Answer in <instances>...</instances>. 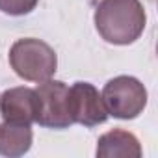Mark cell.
<instances>
[{
  "label": "cell",
  "mask_w": 158,
  "mask_h": 158,
  "mask_svg": "<svg viewBox=\"0 0 158 158\" xmlns=\"http://www.w3.org/2000/svg\"><path fill=\"white\" fill-rule=\"evenodd\" d=\"M145 10L139 0H101L95 10V28L112 45H130L145 30Z\"/></svg>",
  "instance_id": "cell-1"
},
{
  "label": "cell",
  "mask_w": 158,
  "mask_h": 158,
  "mask_svg": "<svg viewBox=\"0 0 158 158\" xmlns=\"http://www.w3.org/2000/svg\"><path fill=\"white\" fill-rule=\"evenodd\" d=\"M11 69L28 82H43L52 78L58 69V58L50 45L35 37H24L10 48Z\"/></svg>",
  "instance_id": "cell-2"
},
{
  "label": "cell",
  "mask_w": 158,
  "mask_h": 158,
  "mask_svg": "<svg viewBox=\"0 0 158 158\" xmlns=\"http://www.w3.org/2000/svg\"><path fill=\"white\" fill-rule=\"evenodd\" d=\"M102 102L108 115L117 119H134L147 106V89L134 76H115L102 89Z\"/></svg>",
  "instance_id": "cell-3"
},
{
  "label": "cell",
  "mask_w": 158,
  "mask_h": 158,
  "mask_svg": "<svg viewBox=\"0 0 158 158\" xmlns=\"http://www.w3.org/2000/svg\"><path fill=\"white\" fill-rule=\"evenodd\" d=\"M37 95V114L35 123L45 128H69L73 123L71 117V101L69 86L61 80H43L35 88Z\"/></svg>",
  "instance_id": "cell-4"
},
{
  "label": "cell",
  "mask_w": 158,
  "mask_h": 158,
  "mask_svg": "<svg viewBox=\"0 0 158 158\" xmlns=\"http://www.w3.org/2000/svg\"><path fill=\"white\" fill-rule=\"evenodd\" d=\"M71 101V117L73 123L84 127H97L108 119L106 106L101 93L89 82H76L69 88Z\"/></svg>",
  "instance_id": "cell-5"
},
{
  "label": "cell",
  "mask_w": 158,
  "mask_h": 158,
  "mask_svg": "<svg viewBox=\"0 0 158 158\" xmlns=\"http://www.w3.org/2000/svg\"><path fill=\"white\" fill-rule=\"evenodd\" d=\"M0 114L4 121L32 125L37 114V95L30 88H11L0 97Z\"/></svg>",
  "instance_id": "cell-6"
},
{
  "label": "cell",
  "mask_w": 158,
  "mask_h": 158,
  "mask_svg": "<svg viewBox=\"0 0 158 158\" xmlns=\"http://www.w3.org/2000/svg\"><path fill=\"white\" fill-rule=\"evenodd\" d=\"M97 156L101 158H115V156H123V158H139L141 156V147L139 141L134 134L121 130V128H114L106 134H102L97 141Z\"/></svg>",
  "instance_id": "cell-7"
},
{
  "label": "cell",
  "mask_w": 158,
  "mask_h": 158,
  "mask_svg": "<svg viewBox=\"0 0 158 158\" xmlns=\"http://www.w3.org/2000/svg\"><path fill=\"white\" fill-rule=\"evenodd\" d=\"M32 139L34 134L30 125L10 123V121L0 123V154L10 158L23 156L30 151Z\"/></svg>",
  "instance_id": "cell-8"
},
{
  "label": "cell",
  "mask_w": 158,
  "mask_h": 158,
  "mask_svg": "<svg viewBox=\"0 0 158 158\" xmlns=\"http://www.w3.org/2000/svg\"><path fill=\"white\" fill-rule=\"evenodd\" d=\"M39 0H0V11L6 15L21 17L35 10Z\"/></svg>",
  "instance_id": "cell-9"
}]
</instances>
